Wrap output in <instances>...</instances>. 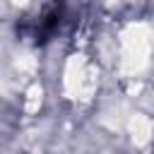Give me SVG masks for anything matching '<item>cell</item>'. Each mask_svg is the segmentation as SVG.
I'll return each mask as SVG.
<instances>
[{
    "mask_svg": "<svg viewBox=\"0 0 154 154\" xmlns=\"http://www.w3.org/2000/svg\"><path fill=\"white\" fill-rule=\"evenodd\" d=\"M60 17H63L60 0H36L19 19V34L34 43H43L58 31Z\"/></svg>",
    "mask_w": 154,
    "mask_h": 154,
    "instance_id": "1",
    "label": "cell"
}]
</instances>
